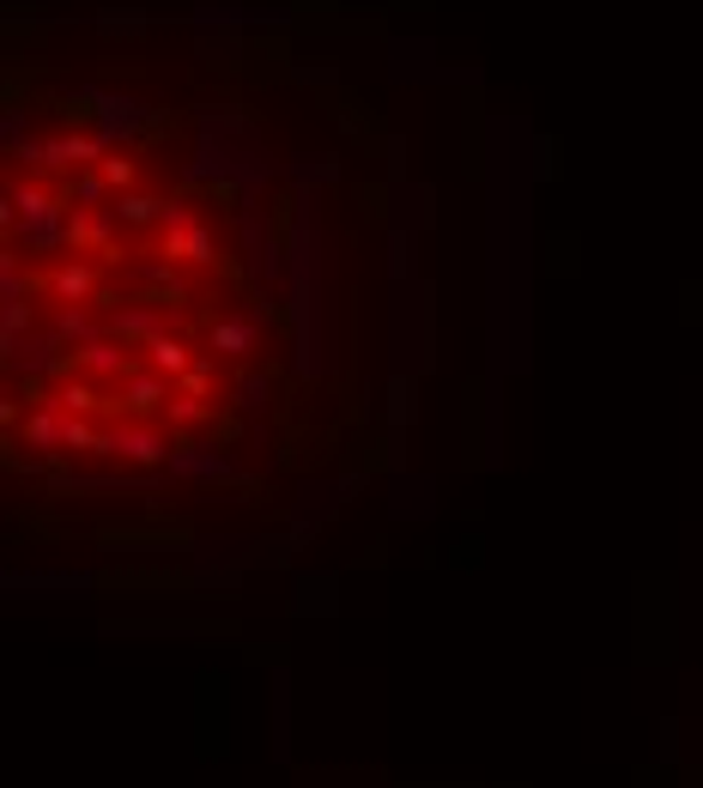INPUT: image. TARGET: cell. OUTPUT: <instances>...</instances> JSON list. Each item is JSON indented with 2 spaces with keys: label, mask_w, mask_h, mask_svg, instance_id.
Returning a JSON list of instances; mask_svg holds the SVG:
<instances>
[{
  "label": "cell",
  "mask_w": 703,
  "mask_h": 788,
  "mask_svg": "<svg viewBox=\"0 0 703 788\" xmlns=\"http://www.w3.org/2000/svg\"><path fill=\"white\" fill-rule=\"evenodd\" d=\"M0 200L7 479L49 528L224 546L358 431L365 219L243 109H13Z\"/></svg>",
  "instance_id": "6da1fadb"
}]
</instances>
